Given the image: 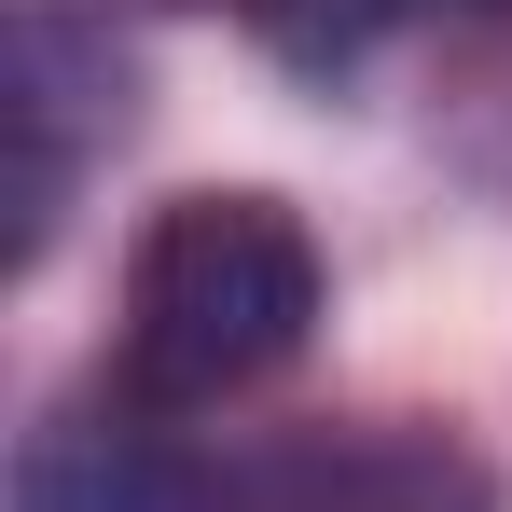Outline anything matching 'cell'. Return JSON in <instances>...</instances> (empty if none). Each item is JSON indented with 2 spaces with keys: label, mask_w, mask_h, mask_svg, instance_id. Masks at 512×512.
Listing matches in <instances>:
<instances>
[{
  "label": "cell",
  "mask_w": 512,
  "mask_h": 512,
  "mask_svg": "<svg viewBox=\"0 0 512 512\" xmlns=\"http://www.w3.org/2000/svg\"><path fill=\"white\" fill-rule=\"evenodd\" d=\"M319 333V236L277 194H167L125 250V319H111V388L139 416H222Z\"/></svg>",
  "instance_id": "obj_1"
},
{
  "label": "cell",
  "mask_w": 512,
  "mask_h": 512,
  "mask_svg": "<svg viewBox=\"0 0 512 512\" xmlns=\"http://www.w3.org/2000/svg\"><path fill=\"white\" fill-rule=\"evenodd\" d=\"M208 512H499V485H485L471 443H443V429L360 416V429L236 443V457L208 471Z\"/></svg>",
  "instance_id": "obj_2"
},
{
  "label": "cell",
  "mask_w": 512,
  "mask_h": 512,
  "mask_svg": "<svg viewBox=\"0 0 512 512\" xmlns=\"http://www.w3.org/2000/svg\"><path fill=\"white\" fill-rule=\"evenodd\" d=\"M0 125H14V263H42L84 153L125 139V42L97 14H70V0H28L14 14V97H0Z\"/></svg>",
  "instance_id": "obj_3"
},
{
  "label": "cell",
  "mask_w": 512,
  "mask_h": 512,
  "mask_svg": "<svg viewBox=\"0 0 512 512\" xmlns=\"http://www.w3.org/2000/svg\"><path fill=\"white\" fill-rule=\"evenodd\" d=\"M14 512H208V457H180L167 416L111 402H56L14 443Z\"/></svg>",
  "instance_id": "obj_4"
}]
</instances>
